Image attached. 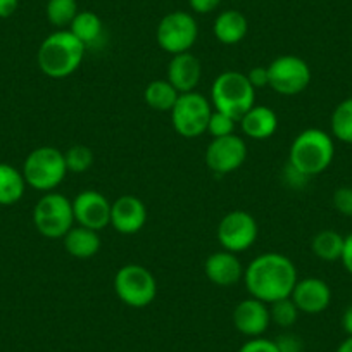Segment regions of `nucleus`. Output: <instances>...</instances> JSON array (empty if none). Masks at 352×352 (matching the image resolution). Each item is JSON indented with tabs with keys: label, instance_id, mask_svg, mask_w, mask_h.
Here are the masks:
<instances>
[{
	"label": "nucleus",
	"instance_id": "39",
	"mask_svg": "<svg viewBox=\"0 0 352 352\" xmlns=\"http://www.w3.org/2000/svg\"><path fill=\"white\" fill-rule=\"evenodd\" d=\"M342 328L347 333V337H352V304L342 314Z\"/></svg>",
	"mask_w": 352,
	"mask_h": 352
},
{
	"label": "nucleus",
	"instance_id": "38",
	"mask_svg": "<svg viewBox=\"0 0 352 352\" xmlns=\"http://www.w3.org/2000/svg\"><path fill=\"white\" fill-rule=\"evenodd\" d=\"M19 8V0H0V18H11Z\"/></svg>",
	"mask_w": 352,
	"mask_h": 352
},
{
	"label": "nucleus",
	"instance_id": "20",
	"mask_svg": "<svg viewBox=\"0 0 352 352\" xmlns=\"http://www.w3.org/2000/svg\"><path fill=\"white\" fill-rule=\"evenodd\" d=\"M247 30H249L247 18L235 9L223 11L212 25L214 36L218 38V42L225 43V45H236L242 42L247 35Z\"/></svg>",
	"mask_w": 352,
	"mask_h": 352
},
{
	"label": "nucleus",
	"instance_id": "29",
	"mask_svg": "<svg viewBox=\"0 0 352 352\" xmlns=\"http://www.w3.org/2000/svg\"><path fill=\"white\" fill-rule=\"evenodd\" d=\"M66 168L71 173H85L92 168L94 152L87 145H73L64 152Z\"/></svg>",
	"mask_w": 352,
	"mask_h": 352
},
{
	"label": "nucleus",
	"instance_id": "14",
	"mask_svg": "<svg viewBox=\"0 0 352 352\" xmlns=\"http://www.w3.org/2000/svg\"><path fill=\"white\" fill-rule=\"evenodd\" d=\"M147 223V208L135 195H123L111 202V226L121 235H135Z\"/></svg>",
	"mask_w": 352,
	"mask_h": 352
},
{
	"label": "nucleus",
	"instance_id": "37",
	"mask_svg": "<svg viewBox=\"0 0 352 352\" xmlns=\"http://www.w3.org/2000/svg\"><path fill=\"white\" fill-rule=\"evenodd\" d=\"M340 261H342V264H344V268L347 270L349 275H352V233L351 235L345 236L344 252H342Z\"/></svg>",
	"mask_w": 352,
	"mask_h": 352
},
{
	"label": "nucleus",
	"instance_id": "5",
	"mask_svg": "<svg viewBox=\"0 0 352 352\" xmlns=\"http://www.w3.org/2000/svg\"><path fill=\"white\" fill-rule=\"evenodd\" d=\"M23 176L26 185L40 192H52L66 178V159L64 152L56 147H38L32 151L23 164Z\"/></svg>",
	"mask_w": 352,
	"mask_h": 352
},
{
	"label": "nucleus",
	"instance_id": "30",
	"mask_svg": "<svg viewBox=\"0 0 352 352\" xmlns=\"http://www.w3.org/2000/svg\"><path fill=\"white\" fill-rule=\"evenodd\" d=\"M235 124L236 121L232 116L212 109L211 118H209L208 133H211L212 138L226 137V135H232L235 131Z\"/></svg>",
	"mask_w": 352,
	"mask_h": 352
},
{
	"label": "nucleus",
	"instance_id": "6",
	"mask_svg": "<svg viewBox=\"0 0 352 352\" xmlns=\"http://www.w3.org/2000/svg\"><path fill=\"white\" fill-rule=\"evenodd\" d=\"M33 225L47 239H64L74 225L73 201L57 192H47L33 208Z\"/></svg>",
	"mask_w": 352,
	"mask_h": 352
},
{
	"label": "nucleus",
	"instance_id": "23",
	"mask_svg": "<svg viewBox=\"0 0 352 352\" xmlns=\"http://www.w3.org/2000/svg\"><path fill=\"white\" fill-rule=\"evenodd\" d=\"M26 182L21 171L0 162V206H12L25 195Z\"/></svg>",
	"mask_w": 352,
	"mask_h": 352
},
{
	"label": "nucleus",
	"instance_id": "34",
	"mask_svg": "<svg viewBox=\"0 0 352 352\" xmlns=\"http://www.w3.org/2000/svg\"><path fill=\"white\" fill-rule=\"evenodd\" d=\"M283 176H285V184L292 188H302L304 185L307 184V180H309L306 175L297 171V169L290 164L285 166V173H283Z\"/></svg>",
	"mask_w": 352,
	"mask_h": 352
},
{
	"label": "nucleus",
	"instance_id": "24",
	"mask_svg": "<svg viewBox=\"0 0 352 352\" xmlns=\"http://www.w3.org/2000/svg\"><path fill=\"white\" fill-rule=\"evenodd\" d=\"M178 90L168 80H154L145 87L144 100L151 109L159 113H171L178 100Z\"/></svg>",
	"mask_w": 352,
	"mask_h": 352
},
{
	"label": "nucleus",
	"instance_id": "17",
	"mask_svg": "<svg viewBox=\"0 0 352 352\" xmlns=\"http://www.w3.org/2000/svg\"><path fill=\"white\" fill-rule=\"evenodd\" d=\"M204 273L211 283L218 287H232L243 278V266L236 254L219 250L211 254L204 263Z\"/></svg>",
	"mask_w": 352,
	"mask_h": 352
},
{
	"label": "nucleus",
	"instance_id": "16",
	"mask_svg": "<svg viewBox=\"0 0 352 352\" xmlns=\"http://www.w3.org/2000/svg\"><path fill=\"white\" fill-rule=\"evenodd\" d=\"M290 299L297 309L304 314H320L330 306L331 290L328 283L321 278L297 280Z\"/></svg>",
	"mask_w": 352,
	"mask_h": 352
},
{
	"label": "nucleus",
	"instance_id": "8",
	"mask_svg": "<svg viewBox=\"0 0 352 352\" xmlns=\"http://www.w3.org/2000/svg\"><path fill=\"white\" fill-rule=\"evenodd\" d=\"M171 123L176 133L184 138H199L208 131L212 104L202 94H180L171 109Z\"/></svg>",
	"mask_w": 352,
	"mask_h": 352
},
{
	"label": "nucleus",
	"instance_id": "27",
	"mask_svg": "<svg viewBox=\"0 0 352 352\" xmlns=\"http://www.w3.org/2000/svg\"><path fill=\"white\" fill-rule=\"evenodd\" d=\"M78 12L80 11H78L76 0H47V19L56 28L71 26V23L76 18Z\"/></svg>",
	"mask_w": 352,
	"mask_h": 352
},
{
	"label": "nucleus",
	"instance_id": "2",
	"mask_svg": "<svg viewBox=\"0 0 352 352\" xmlns=\"http://www.w3.org/2000/svg\"><path fill=\"white\" fill-rule=\"evenodd\" d=\"M87 47L69 32L59 30L47 36L40 45L36 60L45 76L63 80L71 76L81 66Z\"/></svg>",
	"mask_w": 352,
	"mask_h": 352
},
{
	"label": "nucleus",
	"instance_id": "11",
	"mask_svg": "<svg viewBox=\"0 0 352 352\" xmlns=\"http://www.w3.org/2000/svg\"><path fill=\"white\" fill-rule=\"evenodd\" d=\"M216 235L223 249L239 254L254 245L259 228L252 214L245 211H232L221 218Z\"/></svg>",
	"mask_w": 352,
	"mask_h": 352
},
{
	"label": "nucleus",
	"instance_id": "35",
	"mask_svg": "<svg viewBox=\"0 0 352 352\" xmlns=\"http://www.w3.org/2000/svg\"><path fill=\"white\" fill-rule=\"evenodd\" d=\"M247 78H249L250 85L254 88H263V87H268L270 83V78H268V67H252V69L247 73Z\"/></svg>",
	"mask_w": 352,
	"mask_h": 352
},
{
	"label": "nucleus",
	"instance_id": "26",
	"mask_svg": "<svg viewBox=\"0 0 352 352\" xmlns=\"http://www.w3.org/2000/svg\"><path fill=\"white\" fill-rule=\"evenodd\" d=\"M331 135L344 144H352V97L342 100L331 113Z\"/></svg>",
	"mask_w": 352,
	"mask_h": 352
},
{
	"label": "nucleus",
	"instance_id": "4",
	"mask_svg": "<svg viewBox=\"0 0 352 352\" xmlns=\"http://www.w3.org/2000/svg\"><path fill=\"white\" fill-rule=\"evenodd\" d=\"M211 104L214 111L239 121L250 107L256 106V88L250 85L247 74L225 71L212 81Z\"/></svg>",
	"mask_w": 352,
	"mask_h": 352
},
{
	"label": "nucleus",
	"instance_id": "33",
	"mask_svg": "<svg viewBox=\"0 0 352 352\" xmlns=\"http://www.w3.org/2000/svg\"><path fill=\"white\" fill-rule=\"evenodd\" d=\"M280 352H302V340L294 333H285L276 338Z\"/></svg>",
	"mask_w": 352,
	"mask_h": 352
},
{
	"label": "nucleus",
	"instance_id": "19",
	"mask_svg": "<svg viewBox=\"0 0 352 352\" xmlns=\"http://www.w3.org/2000/svg\"><path fill=\"white\" fill-rule=\"evenodd\" d=\"M240 130L252 140H268L278 130V116L268 106H254L239 120Z\"/></svg>",
	"mask_w": 352,
	"mask_h": 352
},
{
	"label": "nucleus",
	"instance_id": "36",
	"mask_svg": "<svg viewBox=\"0 0 352 352\" xmlns=\"http://www.w3.org/2000/svg\"><path fill=\"white\" fill-rule=\"evenodd\" d=\"M192 11L197 14H209V12L216 11L218 6L221 4V0H188Z\"/></svg>",
	"mask_w": 352,
	"mask_h": 352
},
{
	"label": "nucleus",
	"instance_id": "10",
	"mask_svg": "<svg viewBox=\"0 0 352 352\" xmlns=\"http://www.w3.org/2000/svg\"><path fill=\"white\" fill-rule=\"evenodd\" d=\"M268 67L270 83L278 96H299L309 87L311 67L297 56H280Z\"/></svg>",
	"mask_w": 352,
	"mask_h": 352
},
{
	"label": "nucleus",
	"instance_id": "15",
	"mask_svg": "<svg viewBox=\"0 0 352 352\" xmlns=\"http://www.w3.org/2000/svg\"><path fill=\"white\" fill-rule=\"evenodd\" d=\"M232 318L236 330L249 338L261 337L264 331L268 330L270 323H272L268 304L254 299V297L240 300L235 306V309H233Z\"/></svg>",
	"mask_w": 352,
	"mask_h": 352
},
{
	"label": "nucleus",
	"instance_id": "3",
	"mask_svg": "<svg viewBox=\"0 0 352 352\" xmlns=\"http://www.w3.org/2000/svg\"><path fill=\"white\" fill-rule=\"evenodd\" d=\"M335 157L331 135L320 128H307L294 138L289 152V164L307 178L323 173Z\"/></svg>",
	"mask_w": 352,
	"mask_h": 352
},
{
	"label": "nucleus",
	"instance_id": "13",
	"mask_svg": "<svg viewBox=\"0 0 352 352\" xmlns=\"http://www.w3.org/2000/svg\"><path fill=\"white\" fill-rule=\"evenodd\" d=\"M74 223L100 232L111 225V202L97 190H83L73 201Z\"/></svg>",
	"mask_w": 352,
	"mask_h": 352
},
{
	"label": "nucleus",
	"instance_id": "22",
	"mask_svg": "<svg viewBox=\"0 0 352 352\" xmlns=\"http://www.w3.org/2000/svg\"><path fill=\"white\" fill-rule=\"evenodd\" d=\"M69 32L83 43L85 47H94L100 42L104 25L99 16L92 11H80L69 26Z\"/></svg>",
	"mask_w": 352,
	"mask_h": 352
},
{
	"label": "nucleus",
	"instance_id": "9",
	"mask_svg": "<svg viewBox=\"0 0 352 352\" xmlns=\"http://www.w3.org/2000/svg\"><path fill=\"white\" fill-rule=\"evenodd\" d=\"M199 36L197 21L185 11H173L159 21L155 30V40L164 52L176 56L194 47Z\"/></svg>",
	"mask_w": 352,
	"mask_h": 352
},
{
	"label": "nucleus",
	"instance_id": "25",
	"mask_svg": "<svg viewBox=\"0 0 352 352\" xmlns=\"http://www.w3.org/2000/svg\"><path fill=\"white\" fill-rule=\"evenodd\" d=\"M344 242L345 236H342L335 230H321L313 236L311 249L318 259L324 261V263H335V261H340L342 252H344Z\"/></svg>",
	"mask_w": 352,
	"mask_h": 352
},
{
	"label": "nucleus",
	"instance_id": "40",
	"mask_svg": "<svg viewBox=\"0 0 352 352\" xmlns=\"http://www.w3.org/2000/svg\"><path fill=\"white\" fill-rule=\"evenodd\" d=\"M337 352H352V337H347L340 345H338Z\"/></svg>",
	"mask_w": 352,
	"mask_h": 352
},
{
	"label": "nucleus",
	"instance_id": "1",
	"mask_svg": "<svg viewBox=\"0 0 352 352\" xmlns=\"http://www.w3.org/2000/svg\"><path fill=\"white\" fill-rule=\"evenodd\" d=\"M243 280L250 297L273 304L287 299L297 283V270L292 259L278 252H266L249 263Z\"/></svg>",
	"mask_w": 352,
	"mask_h": 352
},
{
	"label": "nucleus",
	"instance_id": "31",
	"mask_svg": "<svg viewBox=\"0 0 352 352\" xmlns=\"http://www.w3.org/2000/svg\"><path fill=\"white\" fill-rule=\"evenodd\" d=\"M333 208L340 214L352 216V187H340L335 190Z\"/></svg>",
	"mask_w": 352,
	"mask_h": 352
},
{
	"label": "nucleus",
	"instance_id": "18",
	"mask_svg": "<svg viewBox=\"0 0 352 352\" xmlns=\"http://www.w3.org/2000/svg\"><path fill=\"white\" fill-rule=\"evenodd\" d=\"M202 78V64L194 54L184 52L173 56L168 66V81L178 94L194 92Z\"/></svg>",
	"mask_w": 352,
	"mask_h": 352
},
{
	"label": "nucleus",
	"instance_id": "7",
	"mask_svg": "<svg viewBox=\"0 0 352 352\" xmlns=\"http://www.w3.org/2000/svg\"><path fill=\"white\" fill-rule=\"evenodd\" d=\"M113 285L118 299L135 309L147 307L157 296V282L154 275L140 264H126L118 270Z\"/></svg>",
	"mask_w": 352,
	"mask_h": 352
},
{
	"label": "nucleus",
	"instance_id": "28",
	"mask_svg": "<svg viewBox=\"0 0 352 352\" xmlns=\"http://www.w3.org/2000/svg\"><path fill=\"white\" fill-rule=\"evenodd\" d=\"M268 306H270V316H272L273 323H276L282 328H290L292 324H296L300 311L297 309V306L294 304V300L290 299V297L276 300V302L268 304Z\"/></svg>",
	"mask_w": 352,
	"mask_h": 352
},
{
	"label": "nucleus",
	"instance_id": "12",
	"mask_svg": "<svg viewBox=\"0 0 352 352\" xmlns=\"http://www.w3.org/2000/svg\"><path fill=\"white\" fill-rule=\"evenodd\" d=\"M247 159L245 140L232 133L212 138L206 148V164L216 175H228L236 171Z\"/></svg>",
	"mask_w": 352,
	"mask_h": 352
},
{
	"label": "nucleus",
	"instance_id": "32",
	"mask_svg": "<svg viewBox=\"0 0 352 352\" xmlns=\"http://www.w3.org/2000/svg\"><path fill=\"white\" fill-rule=\"evenodd\" d=\"M239 352H280L278 345L275 340L264 337H254L247 340L245 344L240 347Z\"/></svg>",
	"mask_w": 352,
	"mask_h": 352
},
{
	"label": "nucleus",
	"instance_id": "21",
	"mask_svg": "<svg viewBox=\"0 0 352 352\" xmlns=\"http://www.w3.org/2000/svg\"><path fill=\"white\" fill-rule=\"evenodd\" d=\"M64 249L69 256L76 259H90L100 250V236L99 232H94L85 226H73L63 239Z\"/></svg>",
	"mask_w": 352,
	"mask_h": 352
}]
</instances>
